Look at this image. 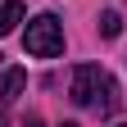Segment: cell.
I'll return each instance as SVG.
<instances>
[{"label": "cell", "mask_w": 127, "mask_h": 127, "mask_svg": "<svg viewBox=\"0 0 127 127\" xmlns=\"http://www.w3.org/2000/svg\"><path fill=\"white\" fill-rule=\"evenodd\" d=\"M0 127H5V114H0Z\"/></svg>", "instance_id": "7"}, {"label": "cell", "mask_w": 127, "mask_h": 127, "mask_svg": "<svg viewBox=\"0 0 127 127\" xmlns=\"http://www.w3.org/2000/svg\"><path fill=\"white\" fill-rule=\"evenodd\" d=\"M14 23H23V5L18 0H5V5H0V36H9Z\"/></svg>", "instance_id": "4"}, {"label": "cell", "mask_w": 127, "mask_h": 127, "mask_svg": "<svg viewBox=\"0 0 127 127\" xmlns=\"http://www.w3.org/2000/svg\"><path fill=\"white\" fill-rule=\"evenodd\" d=\"M73 104L114 114V109H118V86H114V77H109L100 64H82V68H73Z\"/></svg>", "instance_id": "1"}, {"label": "cell", "mask_w": 127, "mask_h": 127, "mask_svg": "<svg viewBox=\"0 0 127 127\" xmlns=\"http://www.w3.org/2000/svg\"><path fill=\"white\" fill-rule=\"evenodd\" d=\"M64 127H77V123H64Z\"/></svg>", "instance_id": "8"}, {"label": "cell", "mask_w": 127, "mask_h": 127, "mask_svg": "<svg viewBox=\"0 0 127 127\" xmlns=\"http://www.w3.org/2000/svg\"><path fill=\"white\" fill-rule=\"evenodd\" d=\"M100 32H104V36H118V32H123V18H118L114 9H104V14H100Z\"/></svg>", "instance_id": "5"}, {"label": "cell", "mask_w": 127, "mask_h": 127, "mask_svg": "<svg viewBox=\"0 0 127 127\" xmlns=\"http://www.w3.org/2000/svg\"><path fill=\"white\" fill-rule=\"evenodd\" d=\"M23 127H45V123H41V118H27V123H23Z\"/></svg>", "instance_id": "6"}, {"label": "cell", "mask_w": 127, "mask_h": 127, "mask_svg": "<svg viewBox=\"0 0 127 127\" xmlns=\"http://www.w3.org/2000/svg\"><path fill=\"white\" fill-rule=\"evenodd\" d=\"M23 86H27V73H23V68H9V73H5V91H0V100L14 104V100L23 95Z\"/></svg>", "instance_id": "3"}, {"label": "cell", "mask_w": 127, "mask_h": 127, "mask_svg": "<svg viewBox=\"0 0 127 127\" xmlns=\"http://www.w3.org/2000/svg\"><path fill=\"white\" fill-rule=\"evenodd\" d=\"M23 50L36 55V59L64 55V23L55 18V14H36V18L27 23V32H23Z\"/></svg>", "instance_id": "2"}]
</instances>
